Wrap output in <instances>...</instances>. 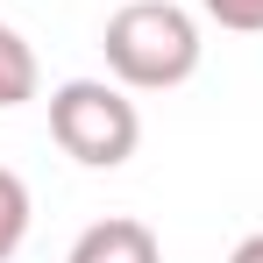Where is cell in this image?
I'll return each instance as SVG.
<instances>
[{"label":"cell","instance_id":"6da1fadb","mask_svg":"<svg viewBox=\"0 0 263 263\" xmlns=\"http://www.w3.org/2000/svg\"><path fill=\"white\" fill-rule=\"evenodd\" d=\"M107 71L128 92H171L199 71V22L178 0H128L107 14Z\"/></svg>","mask_w":263,"mask_h":263},{"label":"cell","instance_id":"7a4b0ae2","mask_svg":"<svg viewBox=\"0 0 263 263\" xmlns=\"http://www.w3.org/2000/svg\"><path fill=\"white\" fill-rule=\"evenodd\" d=\"M50 135L71 164L86 171H114L128 164L135 142H142V114H135L128 86H107V79H64L50 92Z\"/></svg>","mask_w":263,"mask_h":263},{"label":"cell","instance_id":"3957f363","mask_svg":"<svg viewBox=\"0 0 263 263\" xmlns=\"http://www.w3.org/2000/svg\"><path fill=\"white\" fill-rule=\"evenodd\" d=\"M64 263H164V249H157V235H149L142 220L107 214V220H92L86 235L71 242V256H64Z\"/></svg>","mask_w":263,"mask_h":263},{"label":"cell","instance_id":"277c9868","mask_svg":"<svg viewBox=\"0 0 263 263\" xmlns=\"http://www.w3.org/2000/svg\"><path fill=\"white\" fill-rule=\"evenodd\" d=\"M36 86H43V71H36L29 36L0 22V114H7V107H22V100H36Z\"/></svg>","mask_w":263,"mask_h":263},{"label":"cell","instance_id":"5b68a950","mask_svg":"<svg viewBox=\"0 0 263 263\" xmlns=\"http://www.w3.org/2000/svg\"><path fill=\"white\" fill-rule=\"evenodd\" d=\"M29 214H36V206H29V185L0 164V263L29 242Z\"/></svg>","mask_w":263,"mask_h":263},{"label":"cell","instance_id":"8992f818","mask_svg":"<svg viewBox=\"0 0 263 263\" xmlns=\"http://www.w3.org/2000/svg\"><path fill=\"white\" fill-rule=\"evenodd\" d=\"M199 7H206V22L235 29V36H263V0H199Z\"/></svg>","mask_w":263,"mask_h":263},{"label":"cell","instance_id":"52a82bcc","mask_svg":"<svg viewBox=\"0 0 263 263\" xmlns=\"http://www.w3.org/2000/svg\"><path fill=\"white\" fill-rule=\"evenodd\" d=\"M228 263H263V235H242V242H235V256Z\"/></svg>","mask_w":263,"mask_h":263}]
</instances>
